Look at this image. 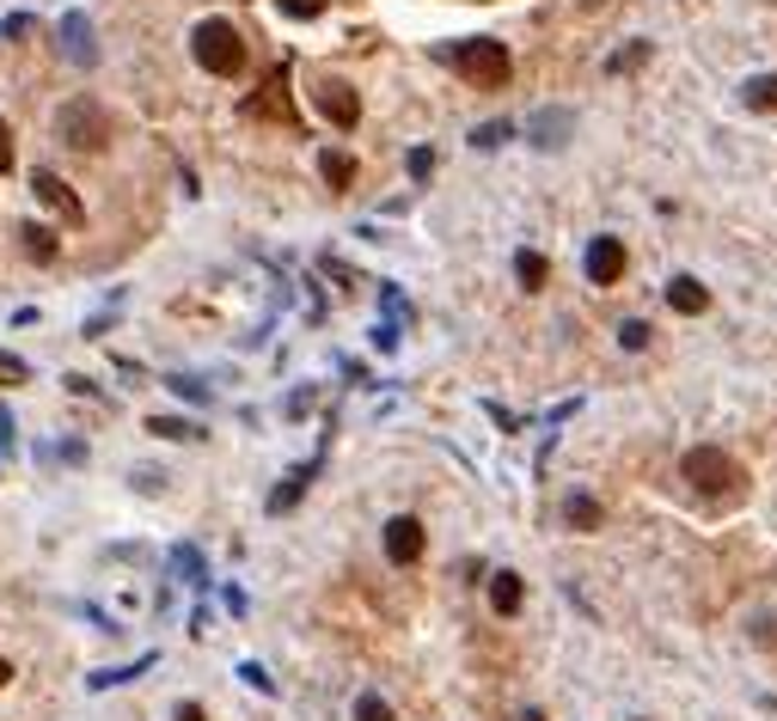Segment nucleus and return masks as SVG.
<instances>
[{
    "label": "nucleus",
    "mask_w": 777,
    "mask_h": 721,
    "mask_svg": "<svg viewBox=\"0 0 777 721\" xmlns=\"http://www.w3.org/2000/svg\"><path fill=\"white\" fill-rule=\"evenodd\" d=\"M56 135H62L74 154H105V147H110L105 105H93V98H68V105L56 110Z\"/></svg>",
    "instance_id": "3"
},
{
    "label": "nucleus",
    "mask_w": 777,
    "mask_h": 721,
    "mask_svg": "<svg viewBox=\"0 0 777 721\" xmlns=\"http://www.w3.org/2000/svg\"><path fill=\"white\" fill-rule=\"evenodd\" d=\"M570 123H575V110H539V117H533V147H545V154H551V147H563V141H570Z\"/></svg>",
    "instance_id": "11"
},
{
    "label": "nucleus",
    "mask_w": 777,
    "mask_h": 721,
    "mask_svg": "<svg viewBox=\"0 0 777 721\" xmlns=\"http://www.w3.org/2000/svg\"><path fill=\"white\" fill-rule=\"evenodd\" d=\"M422 544H429V538H422V520H417V514H398V520H386V556H392L398 568L417 563Z\"/></svg>",
    "instance_id": "8"
},
{
    "label": "nucleus",
    "mask_w": 777,
    "mask_h": 721,
    "mask_svg": "<svg viewBox=\"0 0 777 721\" xmlns=\"http://www.w3.org/2000/svg\"><path fill=\"white\" fill-rule=\"evenodd\" d=\"M25 380H32V368H25L19 355H7V349H0V385H25Z\"/></svg>",
    "instance_id": "26"
},
{
    "label": "nucleus",
    "mask_w": 777,
    "mask_h": 721,
    "mask_svg": "<svg viewBox=\"0 0 777 721\" xmlns=\"http://www.w3.org/2000/svg\"><path fill=\"white\" fill-rule=\"evenodd\" d=\"M741 98H746V110H777V74H753L741 86Z\"/></svg>",
    "instance_id": "17"
},
{
    "label": "nucleus",
    "mask_w": 777,
    "mask_h": 721,
    "mask_svg": "<svg viewBox=\"0 0 777 721\" xmlns=\"http://www.w3.org/2000/svg\"><path fill=\"white\" fill-rule=\"evenodd\" d=\"M582 269H588L594 288H612V281L624 276V245L612 239V232H600V239L588 245V257H582Z\"/></svg>",
    "instance_id": "7"
},
{
    "label": "nucleus",
    "mask_w": 777,
    "mask_h": 721,
    "mask_svg": "<svg viewBox=\"0 0 777 721\" xmlns=\"http://www.w3.org/2000/svg\"><path fill=\"white\" fill-rule=\"evenodd\" d=\"M13 171V135H7V123H0V178Z\"/></svg>",
    "instance_id": "32"
},
{
    "label": "nucleus",
    "mask_w": 777,
    "mask_h": 721,
    "mask_svg": "<svg viewBox=\"0 0 777 721\" xmlns=\"http://www.w3.org/2000/svg\"><path fill=\"white\" fill-rule=\"evenodd\" d=\"M319 178H325L331 190H349V178H356V159L337 154V147H325V154H319Z\"/></svg>",
    "instance_id": "15"
},
{
    "label": "nucleus",
    "mask_w": 777,
    "mask_h": 721,
    "mask_svg": "<svg viewBox=\"0 0 777 721\" xmlns=\"http://www.w3.org/2000/svg\"><path fill=\"white\" fill-rule=\"evenodd\" d=\"M178 721H208V716H203L196 704H178Z\"/></svg>",
    "instance_id": "33"
},
{
    "label": "nucleus",
    "mask_w": 777,
    "mask_h": 721,
    "mask_svg": "<svg viewBox=\"0 0 777 721\" xmlns=\"http://www.w3.org/2000/svg\"><path fill=\"white\" fill-rule=\"evenodd\" d=\"M7 678H13V673H7V660H0V685H7Z\"/></svg>",
    "instance_id": "36"
},
{
    "label": "nucleus",
    "mask_w": 777,
    "mask_h": 721,
    "mask_svg": "<svg viewBox=\"0 0 777 721\" xmlns=\"http://www.w3.org/2000/svg\"><path fill=\"white\" fill-rule=\"evenodd\" d=\"M239 678H246L251 690H276V685H270V673L258 666V660H246V666H239Z\"/></svg>",
    "instance_id": "30"
},
{
    "label": "nucleus",
    "mask_w": 777,
    "mask_h": 721,
    "mask_svg": "<svg viewBox=\"0 0 777 721\" xmlns=\"http://www.w3.org/2000/svg\"><path fill=\"white\" fill-rule=\"evenodd\" d=\"M521 599H527L521 575H514V568H502L497 581H490V612H497V617H514V612H521Z\"/></svg>",
    "instance_id": "12"
},
{
    "label": "nucleus",
    "mask_w": 777,
    "mask_h": 721,
    "mask_svg": "<svg viewBox=\"0 0 777 721\" xmlns=\"http://www.w3.org/2000/svg\"><path fill=\"white\" fill-rule=\"evenodd\" d=\"M62 56H68L74 68H93V62H98L93 19H86V13H68V19H62Z\"/></svg>",
    "instance_id": "9"
},
{
    "label": "nucleus",
    "mask_w": 777,
    "mask_h": 721,
    "mask_svg": "<svg viewBox=\"0 0 777 721\" xmlns=\"http://www.w3.org/2000/svg\"><path fill=\"white\" fill-rule=\"evenodd\" d=\"M154 660H159V654H141L135 666H110V673H93V678H86V690H110V685H129V678H141V673H147V666H154Z\"/></svg>",
    "instance_id": "16"
},
{
    "label": "nucleus",
    "mask_w": 777,
    "mask_h": 721,
    "mask_svg": "<svg viewBox=\"0 0 777 721\" xmlns=\"http://www.w3.org/2000/svg\"><path fill=\"white\" fill-rule=\"evenodd\" d=\"M563 520H570L575 532H594V526H600V495L570 490V495H563Z\"/></svg>",
    "instance_id": "13"
},
{
    "label": "nucleus",
    "mask_w": 777,
    "mask_h": 721,
    "mask_svg": "<svg viewBox=\"0 0 777 721\" xmlns=\"http://www.w3.org/2000/svg\"><path fill=\"white\" fill-rule=\"evenodd\" d=\"M356 721H392V704L380 697V690H361V697H356Z\"/></svg>",
    "instance_id": "23"
},
{
    "label": "nucleus",
    "mask_w": 777,
    "mask_h": 721,
    "mask_svg": "<svg viewBox=\"0 0 777 721\" xmlns=\"http://www.w3.org/2000/svg\"><path fill=\"white\" fill-rule=\"evenodd\" d=\"M312 98H319V110H325L337 129H356V123H361V98H356V86H343V80H319V86H312Z\"/></svg>",
    "instance_id": "5"
},
{
    "label": "nucleus",
    "mask_w": 777,
    "mask_h": 721,
    "mask_svg": "<svg viewBox=\"0 0 777 721\" xmlns=\"http://www.w3.org/2000/svg\"><path fill=\"white\" fill-rule=\"evenodd\" d=\"M643 62H649V37H637V44H624L619 56L607 62V74L619 80V74H631V68H643Z\"/></svg>",
    "instance_id": "19"
},
{
    "label": "nucleus",
    "mask_w": 777,
    "mask_h": 721,
    "mask_svg": "<svg viewBox=\"0 0 777 721\" xmlns=\"http://www.w3.org/2000/svg\"><path fill=\"white\" fill-rule=\"evenodd\" d=\"M171 392H178V398H190V404H208V385H196V380H190V373H171Z\"/></svg>",
    "instance_id": "27"
},
{
    "label": "nucleus",
    "mask_w": 777,
    "mask_h": 721,
    "mask_svg": "<svg viewBox=\"0 0 777 721\" xmlns=\"http://www.w3.org/2000/svg\"><path fill=\"white\" fill-rule=\"evenodd\" d=\"M746 636H753L760 648H777V617H753V624H746Z\"/></svg>",
    "instance_id": "28"
},
{
    "label": "nucleus",
    "mask_w": 777,
    "mask_h": 721,
    "mask_svg": "<svg viewBox=\"0 0 777 721\" xmlns=\"http://www.w3.org/2000/svg\"><path fill=\"white\" fill-rule=\"evenodd\" d=\"M405 166H410V178H417V184H422V178L435 171V154H429V147H410V159H405Z\"/></svg>",
    "instance_id": "29"
},
{
    "label": "nucleus",
    "mask_w": 777,
    "mask_h": 721,
    "mask_svg": "<svg viewBox=\"0 0 777 721\" xmlns=\"http://www.w3.org/2000/svg\"><path fill=\"white\" fill-rule=\"evenodd\" d=\"M521 721H545V716H539V709H527V716H521Z\"/></svg>",
    "instance_id": "34"
},
{
    "label": "nucleus",
    "mask_w": 777,
    "mask_h": 721,
    "mask_svg": "<svg viewBox=\"0 0 777 721\" xmlns=\"http://www.w3.org/2000/svg\"><path fill=\"white\" fill-rule=\"evenodd\" d=\"M575 7H607V0H575Z\"/></svg>",
    "instance_id": "35"
},
{
    "label": "nucleus",
    "mask_w": 777,
    "mask_h": 721,
    "mask_svg": "<svg viewBox=\"0 0 777 721\" xmlns=\"http://www.w3.org/2000/svg\"><path fill=\"white\" fill-rule=\"evenodd\" d=\"M32 196L44 202L49 215H62V220H86V202L74 196V190L56 178V171H32Z\"/></svg>",
    "instance_id": "6"
},
{
    "label": "nucleus",
    "mask_w": 777,
    "mask_h": 721,
    "mask_svg": "<svg viewBox=\"0 0 777 721\" xmlns=\"http://www.w3.org/2000/svg\"><path fill=\"white\" fill-rule=\"evenodd\" d=\"M147 429H154L159 441H203V429H196V422H184V416H154Z\"/></svg>",
    "instance_id": "18"
},
{
    "label": "nucleus",
    "mask_w": 777,
    "mask_h": 721,
    "mask_svg": "<svg viewBox=\"0 0 777 721\" xmlns=\"http://www.w3.org/2000/svg\"><path fill=\"white\" fill-rule=\"evenodd\" d=\"M441 62H453L459 74L471 80V86H483V93H497V86H509V74H514L509 49H502L497 37H466V44L441 49Z\"/></svg>",
    "instance_id": "1"
},
{
    "label": "nucleus",
    "mask_w": 777,
    "mask_h": 721,
    "mask_svg": "<svg viewBox=\"0 0 777 721\" xmlns=\"http://www.w3.org/2000/svg\"><path fill=\"white\" fill-rule=\"evenodd\" d=\"M514 276H521V288H545V276H551V269H545L539 251H521V257H514Z\"/></svg>",
    "instance_id": "21"
},
{
    "label": "nucleus",
    "mask_w": 777,
    "mask_h": 721,
    "mask_svg": "<svg viewBox=\"0 0 777 721\" xmlns=\"http://www.w3.org/2000/svg\"><path fill=\"white\" fill-rule=\"evenodd\" d=\"M190 56L220 80H234L239 68H246V44H239V32L227 25V19H203V25L190 32Z\"/></svg>",
    "instance_id": "2"
},
{
    "label": "nucleus",
    "mask_w": 777,
    "mask_h": 721,
    "mask_svg": "<svg viewBox=\"0 0 777 721\" xmlns=\"http://www.w3.org/2000/svg\"><path fill=\"white\" fill-rule=\"evenodd\" d=\"M171 575H178V581H203V551H196V544H178V551H171Z\"/></svg>",
    "instance_id": "20"
},
{
    "label": "nucleus",
    "mask_w": 777,
    "mask_h": 721,
    "mask_svg": "<svg viewBox=\"0 0 777 721\" xmlns=\"http://www.w3.org/2000/svg\"><path fill=\"white\" fill-rule=\"evenodd\" d=\"M509 135H514V123H483V129H471V147H483V154H490V147H502Z\"/></svg>",
    "instance_id": "25"
},
{
    "label": "nucleus",
    "mask_w": 777,
    "mask_h": 721,
    "mask_svg": "<svg viewBox=\"0 0 777 721\" xmlns=\"http://www.w3.org/2000/svg\"><path fill=\"white\" fill-rule=\"evenodd\" d=\"M668 307L680 312V319H698V312L710 307V288H704L698 276H673L668 281Z\"/></svg>",
    "instance_id": "10"
},
{
    "label": "nucleus",
    "mask_w": 777,
    "mask_h": 721,
    "mask_svg": "<svg viewBox=\"0 0 777 721\" xmlns=\"http://www.w3.org/2000/svg\"><path fill=\"white\" fill-rule=\"evenodd\" d=\"M619 349H631V355L649 349V319H624L619 324Z\"/></svg>",
    "instance_id": "22"
},
{
    "label": "nucleus",
    "mask_w": 777,
    "mask_h": 721,
    "mask_svg": "<svg viewBox=\"0 0 777 721\" xmlns=\"http://www.w3.org/2000/svg\"><path fill=\"white\" fill-rule=\"evenodd\" d=\"M25 251H32L37 263H49V257H56V232H49V227H25Z\"/></svg>",
    "instance_id": "24"
},
{
    "label": "nucleus",
    "mask_w": 777,
    "mask_h": 721,
    "mask_svg": "<svg viewBox=\"0 0 777 721\" xmlns=\"http://www.w3.org/2000/svg\"><path fill=\"white\" fill-rule=\"evenodd\" d=\"M288 19H319V0H276Z\"/></svg>",
    "instance_id": "31"
},
{
    "label": "nucleus",
    "mask_w": 777,
    "mask_h": 721,
    "mask_svg": "<svg viewBox=\"0 0 777 721\" xmlns=\"http://www.w3.org/2000/svg\"><path fill=\"white\" fill-rule=\"evenodd\" d=\"M312 477H319V459H312V465H300V471H288V483H282L276 495H270V514H288V507H295L300 495H307V483H312Z\"/></svg>",
    "instance_id": "14"
},
{
    "label": "nucleus",
    "mask_w": 777,
    "mask_h": 721,
    "mask_svg": "<svg viewBox=\"0 0 777 721\" xmlns=\"http://www.w3.org/2000/svg\"><path fill=\"white\" fill-rule=\"evenodd\" d=\"M680 471H685V483H692L698 495H729V490H734V477H741L722 446H692Z\"/></svg>",
    "instance_id": "4"
}]
</instances>
